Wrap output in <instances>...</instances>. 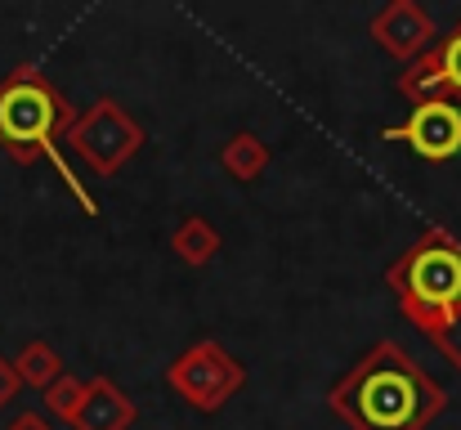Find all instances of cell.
I'll return each instance as SVG.
<instances>
[{
  "label": "cell",
  "mask_w": 461,
  "mask_h": 430,
  "mask_svg": "<svg viewBox=\"0 0 461 430\" xmlns=\"http://www.w3.org/2000/svg\"><path fill=\"white\" fill-rule=\"evenodd\" d=\"M327 404L349 430H426L448 408V390L399 341H376L331 386Z\"/></svg>",
  "instance_id": "6da1fadb"
},
{
  "label": "cell",
  "mask_w": 461,
  "mask_h": 430,
  "mask_svg": "<svg viewBox=\"0 0 461 430\" xmlns=\"http://www.w3.org/2000/svg\"><path fill=\"white\" fill-rule=\"evenodd\" d=\"M77 108L63 99V90L36 68V63H18L5 81H0V152L18 166L32 161H50L59 170V179L68 184V193L77 197V206L86 215H99L95 193L77 179L72 161H68V131L77 126Z\"/></svg>",
  "instance_id": "7a4b0ae2"
},
{
  "label": "cell",
  "mask_w": 461,
  "mask_h": 430,
  "mask_svg": "<svg viewBox=\"0 0 461 430\" xmlns=\"http://www.w3.org/2000/svg\"><path fill=\"white\" fill-rule=\"evenodd\" d=\"M385 283L394 291L403 318L426 336L461 309V242L448 229H426L390 270Z\"/></svg>",
  "instance_id": "3957f363"
},
{
  "label": "cell",
  "mask_w": 461,
  "mask_h": 430,
  "mask_svg": "<svg viewBox=\"0 0 461 430\" xmlns=\"http://www.w3.org/2000/svg\"><path fill=\"white\" fill-rule=\"evenodd\" d=\"M247 381V368L211 336L193 341L179 359H170L166 368V386L197 413H220Z\"/></svg>",
  "instance_id": "277c9868"
},
{
  "label": "cell",
  "mask_w": 461,
  "mask_h": 430,
  "mask_svg": "<svg viewBox=\"0 0 461 430\" xmlns=\"http://www.w3.org/2000/svg\"><path fill=\"white\" fill-rule=\"evenodd\" d=\"M63 148H72L99 179H113L140 148H144V126L117 104V99H99V104H90L81 117H77V126L68 131V143Z\"/></svg>",
  "instance_id": "5b68a950"
},
{
  "label": "cell",
  "mask_w": 461,
  "mask_h": 430,
  "mask_svg": "<svg viewBox=\"0 0 461 430\" xmlns=\"http://www.w3.org/2000/svg\"><path fill=\"white\" fill-rule=\"evenodd\" d=\"M381 140L408 143L421 161H453L461 152V104L453 99H435L408 113V122L385 126Z\"/></svg>",
  "instance_id": "8992f818"
},
{
  "label": "cell",
  "mask_w": 461,
  "mask_h": 430,
  "mask_svg": "<svg viewBox=\"0 0 461 430\" xmlns=\"http://www.w3.org/2000/svg\"><path fill=\"white\" fill-rule=\"evenodd\" d=\"M367 32H372V41H376L385 54H394V59H403V63L430 54V50H435V36H439V32H435V18H430L417 0H390V5H381V9L372 14Z\"/></svg>",
  "instance_id": "52a82bcc"
},
{
  "label": "cell",
  "mask_w": 461,
  "mask_h": 430,
  "mask_svg": "<svg viewBox=\"0 0 461 430\" xmlns=\"http://www.w3.org/2000/svg\"><path fill=\"white\" fill-rule=\"evenodd\" d=\"M77 430H131L135 426V399L113 377H90V395L77 413Z\"/></svg>",
  "instance_id": "ba28073f"
},
{
  "label": "cell",
  "mask_w": 461,
  "mask_h": 430,
  "mask_svg": "<svg viewBox=\"0 0 461 430\" xmlns=\"http://www.w3.org/2000/svg\"><path fill=\"white\" fill-rule=\"evenodd\" d=\"M220 170L238 184H256L265 170H269V143L251 131H238L233 140L220 148Z\"/></svg>",
  "instance_id": "9c48e42d"
},
{
  "label": "cell",
  "mask_w": 461,
  "mask_h": 430,
  "mask_svg": "<svg viewBox=\"0 0 461 430\" xmlns=\"http://www.w3.org/2000/svg\"><path fill=\"white\" fill-rule=\"evenodd\" d=\"M9 363H14L18 381H23V386H32V390H41V395H45L63 372H68V368H63V354H59L50 341H27Z\"/></svg>",
  "instance_id": "30bf717a"
},
{
  "label": "cell",
  "mask_w": 461,
  "mask_h": 430,
  "mask_svg": "<svg viewBox=\"0 0 461 430\" xmlns=\"http://www.w3.org/2000/svg\"><path fill=\"white\" fill-rule=\"evenodd\" d=\"M170 252H175L184 265L202 270V265L215 261V252H220V233H215V224H211L206 215H188V220L170 233Z\"/></svg>",
  "instance_id": "8fae6325"
},
{
  "label": "cell",
  "mask_w": 461,
  "mask_h": 430,
  "mask_svg": "<svg viewBox=\"0 0 461 430\" xmlns=\"http://www.w3.org/2000/svg\"><path fill=\"white\" fill-rule=\"evenodd\" d=\"M86 395H90V381H81L77 372H63L41 399H45V413L54 417V422H77V413H81V404H86Z\"/></svg>",
  "instance_id": "7c38bea8"
},
{
  "label": "cell",
  "mask_w": 461,
  "mask_h": 430,
  "mask_svg": "<svg viewBox=\"0 0 461 430\" xmlns=\"http://www.w3.org/2000/svg\"><path fill=\"white\" fill-rule=\"evenodd\" d=\"M435 63H439V81H444V95L461 104V23L448 32V36H439L435 41Z\"/></svg>",
  "instance_id": "4fadbf2b"
},
{
  "label": "cell",
  "mask_w": 461,
  "mask_h": 430,
  "mask_svg": "<svg viewBox=\"0 0 461 430\" xmlns=\"http://www.w3.org/2000/svg\"><path fill=\"white\" fill-rule=\"evenodd\" d=\"M430 345H435V350H439V354H444V359L461 372V309L453 314V318H444V323L430 332Z\"/></svg>",
  "instance_id": "5bb4252c"
},
{
  "label": "cell",
  "mask_w": 461,
  "mask_h": 430,
  "mask_svg": "<svg viewBox=\"0 0 461 430\" xmlns=\"http://www.w3.org/2000/svg\"><path fill=\"white\" fill-rule=\"evenodd\" d=\"M5 430H54V417H50V413H36V408H27V413H14Z\"/></svg>",
  "instance_id": "9a60e30c"
},
{
  "label": "cell",
  "mask_w": 461,
  "mask_h": 430,
  "mask_svg": "<svg viewBox=\"0 0 461 430\" xmlns=\"http://www.w3.org/2000/svg\"><path fill=\"white\" fill-rule=\"evenodd\" d=\"M18 386H23V381H18V372H14V363H9V359L0 354V408H5V404H9L14 395H18Z\"/></svg>",
  "instance_id": "2e32d148"
}]
</instances>
